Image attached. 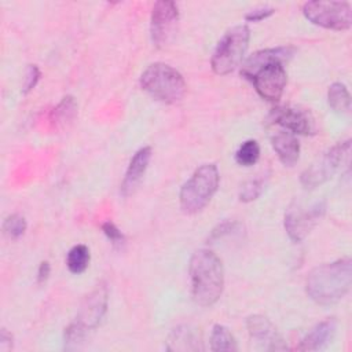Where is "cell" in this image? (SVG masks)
<instances>
[{
    "label": "cell",
    "mask_w": 352,
    "mask_h": 352,
    "mask_svg": "<svg viewBox=\"0 0 352 352\" xmlns=\"http://www.w3.org/2000/svg\"><path fill=\"white\" fill-rule=\"evenodd\" d=\"M294 54L292 47L265 48L252 54L241 66V74L252 81L257 94L270 102L280 99L287 82L285 62Z\"/></svg>",
    "instance_id": "obj_1"
},
{
    "label": "cell",
    "mask_w": 352,
    "mask_h": 352,
    "mask_svg": "<svg viewBox=\"0 0 352 352\" xmlns=\"http://www.w3.org/2000/svg\"><path fill=\"white\" fill-rule=\"evenodd\" d=\"M352 260L342 257L312 268L305 280L307 294L319 305H333L351 290Z\"/></svg>",
    "instance_id": "obj_2"
},
{
    "label": "cell",
    "mask_w": 352,
    "mask_h": 352,
    "mask_svg": "<svg viewBox=\"0 0 352 352\" xmlns=\"http://www.w3.org/2000/svg\"><path fill=\"white\" fill-rule=\"evenodd\" d=\"M192 300L201 307L213 305L224 289V268L220 257L209 250H197L188 264Z\"/></svg>",
    "instance_id": "obj_3"
},
{
    "label": "cell",
    "mask_w": 352,
    "mask_h": 352,
    "mask_svg": "<svg viewBox=\"0 0 352 352\" xmlns=\"http://www.w3.org/2000/svg\"><path fill=\"white\" fill-rule=\"evenodd\" d=\"M140 87L154 99L164 103H176L186 95L187 85L183 76L172 66L157 62L140 76Z\"/></svg>",
    "instance_id": "obj_4"
},
{
    "label": "cell",
    "mask_w": 352,
    "mask_h": 352,
    "mask_svg": "<svg viewBox=\"0 0 352 352\" xmlns=\"http://www.w3.org/2000/svg\"><path fill=\"white\" fill-rule=\"evenodd\" d=\"M219 182L220 175L214 164H204L197 168L180 188L179 202L182 210L188 214L202 210L216 194Z\"/></svg>",
    "instance_id": "obj_5"
},
{
    "label": "cell",
    "mask_w": 352,
    "mask_h": 352,
    "mask_svg": "<svg viewBox=\"0 0 352 352\" xmlns=\"http://www.w3.org/2000/svg\"><path fill=\"white\" fill-rule=\"evenodd\" d=\"M250 40V30L246 25H238L228 29L217 43L210 66L217 76H226L235 70L242 62Z\"/></svg>",
    "instance_id": "obj_6"
},
{
    "label": "cell",
    "mask_w": 352,
    "mask_h": 352,
    "mask_svg": "<svg viewBox=\"0 0 352 352\" xmlns=\"http://www.w3.org/2000/svg\"><path fill=\"white\" fill-rule=\"evenodd\" d=\"M302 14L309 22L324 29L346 30L352 25V8L348 1H307Z\"/></svg>",
    "instance_id": "obj_7"
},
{
    "label": "cell",
    "mask_w": 352,
    "mask_h": 352,
    "mask_svg": "<svg viewBox=\"0 0 352 352\" xmlns=\"http://www.w3.org/2000/svg\"><path fill=\"white\" fill-rule=\"evenodd\" d=\"M351 147V140L340 142L334 144L331 148L324 151L320 157H318L300 176V183L305 188H316L326 183L338 169L342 158L348 154Z\"/></svg>",
    "instance_id": "obj_8"
},
{
    "label": "cell",
    "mask_w": 352,
    "mask_h": 352,
    "mask_svg": "<svg viewBox=\"0 0 352 352\" xmlns=\"http://www.w3.org/2000/svg\"><path fill=\"white\" fill-rule=\"evenodd\" d=\"M324 210L326 204L323 201H318L309 208H304L297 202L290 205L283 221L289 238L296 243L301 242L323 217Z\"/></svg>",
    "instance_id": "obj_9"
},
{
    "label": "cell",
    "mask_w": 352,
    "mask_h": 352,
    "mask_svg": "<svg viewBox=\"0 0 352 352\" xmlns=\"http://www.w3.org/2000/svg\"><path fill=\"white\" fill-rule=\"evenodd\" d=\"M179 22V8L175 1L160 0L151 10L150 33L153 44L162 48L170 43Z\"/></svg>",
    "instance_id": "obj_10"
},
{
    "label": "cell",
    "mask_w": 352,
    "mask_h": 352,
    "mask_svg": "<svg viewBox=\"0 0 352 352\" xmlns=\"http://www.w3.org/2000/svg\"><path fill=\"white\" fill-rule=\"evenodd\" d=\"M268 122L297 135L316 133V122L312 114L297 106H278L272 109L268 116Z\"/></svg>",
    "instance_id": "obj_11"
},
{
    "label": "cell",
    "mask_w": 352,
    "mask_h": 352,
    "mask_svg": "<svg viewBox=\"0 0 352 352\" xmlns=\"http://www.w3.org/2000/svg\"><path fill=\"white\" fill-rule=\"evenodd\" d=\"M107 309V289L106 286H98L92 290L81 302L74 323L85 331H89L100 323Z\"/></svg>",
    "instance_id": "obj_12"
},
{
    "label": "cell",
    "mask_w": 352,
    "mask_h": 352,
    "mask_svg": "<svg viewBox=\"0 0 352 352\" xmlns=\"http://www.w3.org/2000/svg\"><path fill=\"white\" fill-rule=\"evenodd\" d=\"M246 327L250 336V340L258 344L263 349L267 351H282L286 349L283 338L276 331L275 326L267 316L252 315L246 320Z\"/></svg>",
    "instance_id": "obj_13"
},
{
    "label": "cell",
    "mask_w": 352,
    "mask_h": 352,
    "mask_svg": "<svg viewBox=\"0 0 352 352\" xmlns=\"http://www.w3.org/2000/svg\"><path fill=\"white\" fill-rule=\"evenodd\" d=\"M151 154H153L151 147L144 146V147L139 148L131 158L129 165L125 172V176H124V180L121 183V194L124 197L133 194L136 191V188L139 187V184L147 170V166L150 164Z\"/></svg>",
    "instance_id": "obj_14"
},
{
    "label": "cell",
    "mask_w": 352,
    "mask_h": 352,
    "mask_svg": "<svg viewBox=\"0 0 352 352\" xmlns=\"http://www.w3.org/2000/svg\"><path fill=\"white\" fill-rule=\"evenodd\" d=\"M337 330V320L334 318H327L318 324H315L300 341L298 351H320L326 348Z\"/></svg>",
    "instance_id": "obj_15"
},
{
    "label": "cell",
    "mask_w": 352,
    "mask_h": 352,
    "mask_svg": "<svg viewBox=\"0 0 352 352\" xmlns=\"http://www.w3.org/2000/svg\"><path fill=\"white\" fill-rule=\"evenodd\" d=\"M271 144L279 161L286 166H293L300 157V143L294 133L278 131L271 136Z\"/></svg>",
    "instance_id": "obj_16"
},
{
    "label": "cell",
    "mask_w": 352,
    "mask_h": 352,
    "mask_svg": "<svg viewBox=\"0 0 352 352\" xmlns=\"http://www.w3.org/2000/svg\"><path fill=\"white\" fill-rule=\"evenodd\" d=\"M202 341L198 336V333L188 327V326H180L175 329L169 338L166 349L169 351H201L204 346L201 345Z\"/></svg>",
    "instance_id": "obj_17"
},
{
    "label": "cell",
    "mask_w": 352,
    "mask_h": 352,
    "mask_svg": "<svg viewBox=\"0 0 352 352\" xmlns=\"http://www.w3.org/2000/svg\"><path fill=\"white\" fill-rule=\"evenodd\" d=\"M327 102L334 113L348 114L351 110V95L342 82H333L329 87Z\"/></svg>",
    "instance_id": "obj_18"
},
{
    "label": "cell",
    "mask_w": 352,
    "mask_h": 352,
    "mask_svg": "<svg viewBox=\"0 0 352 352\" xmlns=\"http://www.w3.org/2000/svg\"><path fill=\"white\" fill-rule=\"evenodd\" d=\"M76 116H77V103H76L74 98L73 96H65L56 104V107L52 109L50 120L55 126L63 128L65 125L72 122Z\"/></svg>",
    "instance_id": "obj_19"
},
{
    "label": "cell",
    "mask_w": 352,
    "mask_h": 352,
    "mask_svg": "<svg viewBox=\"0 0 352 352\" xmlns=\"http://www.w3.org/2000/svg\"><path fill=\"white\" fill-rule=\"evenodd\" d=\"M210 349L213 352H234L238 349L232 333L223 324H214L210 333Z\"/></svg>",
    "instance_id": "obj_20"
},
{
    "label": "cell",
    "mask_w": 352,
    "mask_h": 352,
    "mask_svg": "<svg viewBox=\"0 0 352 352\" xmlns=\"http://www.w3.org/2000/svg\"><path fill=\"white\" fill-rule=\"evenodd\" d=\"M91 254L88 246L78 243L73 246L66 257V265L72 274H82L89 265Z\"/></svg>",
    "instance_id": "obj_21"
},
{
    "label": "cell",
    "mask_w": 352,
    "mask_h": 352,
    "mask_svg": "<svg viewBox=\"0 0 352 352\" xmlns=\"http://www.w3.org/2000/svg\"><path fill=\"white\" fill-rule=\"evenodd\" d=\"M260 158V146L257 140H245L235 153V161L242 166H252Z\"/></svg>",
    "instance_id": "obj_22"
},
{
    "label": "cell",
    "mask_w": 352,
    "mask_h": 352,
    "mask_svg": "<svg viewBox=\"0 0 352 352\" xmlns=\"http://www.w3.org/2000/svg\"><path fill=\"white\" fill-rule=\"evenodd\" d=\"M26 220L23 216L18 214V213H14V214H10L6 217L4 223H3V231L4 234L10 238V239H18L21 238L25 231H26Z\"/></svg>",
    "instance_id": "obj_23"
},
{
    "label": "cell",
    "mask_w": 352,
    "mask_h": 352,
    "mask_svg": "<svg viewBox=\"0 0 352 352\" xmlns=\"http://www.w3.org/2000/svg\"><path fill=\"white\" fill-rule=\"evenodd\" d=\"M87 334H88V331H85L78 324L72 322L65 329V348L66 349H76V348H78L84 342Z\"/></svg>",
    "instance_id": "obj_24"
},
{
    "label": "cell",
    "mask_w": 352,
    "mask_h": 352,
    "mask_svg": "<svg viewBox=\"0 0 352 352\" xmlns=\"http://www.w3.org/2000/svg\"><path fill=\"white\" fill-rule=\"evenodd\" d=\"M264 190V182L261 179H253L242 184L239 191V199L242 202H252L257 199Z\"/></svg>",
    "instance_id": "obj_25"
},
{
    "label": "cell",
    "mask_w": 352,
    "mask_h": 352,
    "mask_svg": "<svg viewBox=\"0 0 352 352\" xmlns=\"http://www.w3.org/2000/svg\"><path fill=\"white\" fill-rule=\"evenodd\" d=\"M239 227V223L236 221H223L221 224H219L216 228L212 230L209 241H220L223 236L234 234L236 231V228Z\"/></svg>",
    "instance_id": "obj_26"
},
{
    "label": "cell",
    "mask_w": 352,
    "mask_h": 352,
    "mask_svg": "<svg viewBox=\"0 0 352 352\" xmlns=\"http://www.w3.org/2000/svg\"><path fill=\"white\" fill-rule=\"evenodd\" d=\"M40 70L36 65H29L26 69V74H25V80H23V85H22V92L23 94H29L38 82L40 80Z\"/></svg>",
    "instance_id": "obj_27"
},
{
    "label": "cell",
    "mask_w": 352,
    "mask_h": 352,
    "mask_svg": "<svg viewBox=\"0 0 352 352\" xmlns=\"http://www.w3.org/2000/svg\"><path fill=\"white\" fill-rule=\"evenodd\" d=\"M102 231L111 241L113 245H122L125 242V235L113 221H104L102 224Z\"/></svg>",
    "instance_id": "obj_28"
},
{
    "label": "cell",
    "mask_w": 352,
    "mask_h": 352,
    "mask_svg": "<svg viewBox=\"0 0 352 352\" xmlns=\"http://www.w3.org/2000/svg\"><path fill=\"white\" fill-rule=\"evenodd\" d=\"M274 12H275V10L272 7L263 6V7H258V8H254V10L249 11L245 15V19L249 21V22H258V21H263V19L271 16Z\"/></svg>",
    "instance_id": "obj_29"
},
{
    "label": "cell",
    "mask_w": 352,
    "mask_h": 352,
    "mask_svg": "<svg viewBox=\"0 0 352 352\" xmlns=\"http://www.w3.org/2000/svg\"><path fill=\"white\" fill-rule=\"evenodd\" d=\"M51 274V265L48 261H41L37 270V283H45V280L48 279Z\"/></svg>",
    "instance_id": "obj_30"
},
{
    "label": "cell",
    "mask_w": 352,
    "mask_h": 352,
    "mask_svg": "<svg viewBox=\"0 0 352 352\" xmlns=\"http://www.w3.org/2000/svg\"><path fill=\"white\" fill-rule=\"evenodd\" d=\"M10 349H12V336L6 329H1V331H0V351L7 352Z\"/></svg>",
    "instance_id": "obj_31"
}]
</instances>
